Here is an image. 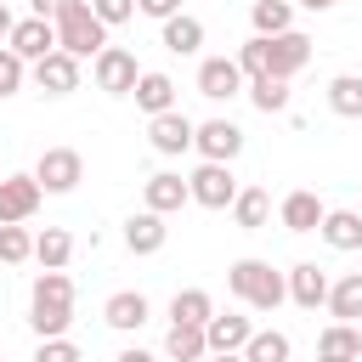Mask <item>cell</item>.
I'll use <instances>...</instances> for the list:
<instances>
[{
    "mask_svg": "<svg viewBox=\"0 0 362 362\" xmlns=\"http://www.w3.org/2000/svg\"><path fill=\"white\" fill-rule=\"evenodd\" d=\"M68 322H74V277L68 272H40L34 300H28V328L40 339H62Z\"/></svg>",
    "mask_w": 362,
    "mask_h": 362,
    "instance_id": "obj_1",
    "label": "cell"
},
{
    "mask_svg": "<svg viewBox=\"0 0 362 362\" xmlns=\"http://www.w3.org/2000/svg\"><path fill=\"white\" fill-rule=\"evenodd\" d=\"M226 288H232L238 300H249L255 311H277V305L288 300L283 272H272V260H255V255H243V260L226 266Z\"/></svg>",
    "mask_w": 362,
    "mask_h": 362,
    "instance_id": "obj_2",
    "label": "cell"
},
{
    "mask_svg": "<svg viewBox=\"0 0 362 362\" xmlns=\"http://www.w3.org/2000/svg\"><path fill=\"white\" fill-rule=\"evenodd\" d=\"M51 23H57V45L68 57H96L107 45V23L90 11V0H62V11Z\"/></svg>",
    "mask_w": 362,
    "mask_h": 362,
    "instance_id": "obj_3",
    "label": "cell"
},
{
    "mask_svg": "<svg viewBox=\"0 0 362 362\" xmlns=\"http://www.w3.org/2000/svg\"><path fill=\"white\" fill-rule=\"evenodd\" d=\"M90 74H96V90H107V96H130L136 79H141V68H136V57L124 45H102L90 57Z\"/></svg>",
    "mask_w": 362,
    "mask_h": 362,
    "instance_id": "obj_4",
    "label": "cell"
},
{
    "mask_svg": "<svg viewBox=\"0 0 362 362\" xmlns=\"http://www.w3.org/2000/svg\"><path fill=\"white\" fill-rule=\"evenodd\" d=\"M34 181H40L45 192H74V187L85 181V158H79L74 147H45L40 164H34Z\"/></svg>",
    "mask_w": 362,
    "mask_h": 362,
    "instance_id": "obj_5",
    "label": "cell"
},
{
    "mask_svg": "<svg viewBox=\"0 0 362 362\" xmlns=\"http://www.w3.org/2000/svg\"><path fill=\"white\" fill-rule=\"evenodd\" d=\"M187 187H192V204H204V209H226V204L238 198L232 164H215V158H204V164L187 175Z\"/></svg>",
    "mask_w": 362,
    "mask_h": 362,
    "instance_id": "obj_6",
    "label": "cell"
},
{
    "mask_svg": "<svg viewBox=\"0 0 362 362\" xmlns=\"http://www.w3.org/2000/svg\"><path fill=\"white\" fill-rule=\"evenodd\" d=\"M260 45H266V74H277V79H294V74L311 62V40L294 34V28H288V34H272V40L260 34Z\"/></svg>",
    "mask_w": 362,
    "mask_h": 362,
    "instance_id": "obj_7",
    "label": "cell"
},
{
    "mask_svg": "<svg viewBox=\"0 0 362 362\" xmlns=\"http://www.w3.org/2000/svg\"><path fill=\"white\" fill-rule=\"evenodd\" d=\"M40 181L34 175H0V226H23L40 209Z\"/></svg>",
    "mask_w": 362,
    "mask_h": 362,
    "instance_id": "obj_8",
    "label": "cell"
},
{
    "mask_svg": "<svg viewBox=\"0 0 362 362\" xmlns=\"http://www.w3.org/2000/svg\"><path fill=\"white\" fill-rule=\"evenodd\" d=\"M238 90H243V68H238V57H204V62H198V96L226 102V96H238Z\"/></svg>",
    "mask_w": 362,
    "mask_h": 362,
    "instance_id": "obj_9",
    "label": "cell"
},
{
    "mask_svg": "<svg viewBox=\"0 0 362 362\" xmlns=\"http://www.w3.org/2000/svg\"><path fill=\"white\" fill-rule=\"evenodd\" d=\"M192 147H198L204 158H215V164H232V158L243 153V130H238L232 119H204L198 136H192Z\"/></svg>",
    "mask_w": 362,
    "mask_h": 362,
    "instance_id": "obj_10",
    "label": "cell"
},
{
    "mask_svg": "<svg viewBox=\"0 0 362 362\" xmlns=\"http://www.w3.org/2000/svg\"><path fill=\"white\" fill-rule=\"evenodd\" d=\"M192 136H198V124H192L187 113H175V107L147 119V141H153L158 153H170V158H175V153H187V147H192Z\"/></svg>",
    "mask_w": 362,
    "mask_h": 362,
    "instance_id": "obj_11",
    "label": "cell"
},
{
    "mask_svg": "<svg viewBox=\"0 0 362 362\" xmlns=\"http://www.w3.org/2000/svg\"><path fill=\"white\" fill-rule=\"evenodd\" d=\"M23 62H40V57H51L57 51V23L51 17H28V23H17L11 28V40H6Z\"/></svg>",
    "mask_w": 362,
    "mask_h": 362,
    "instance_id": "obj_12",
    "label": "cell"
},
{
    "mask_svg": "<svg viewBox=\"0 0 362 362\" xmlns=\"http://www.w3.org/2000/svg\"><path fill=\"white\" fill-rule=\"evenodd\" d=\"M34 79H40L45 96H68V90H79V57H68V51L57 45L51 57L34 62Z\"/></svg>",
    "mask_w": 362,
    "mask_h": 362,
    "instance_id": "obj_13",
    "label": "cell"
},
{
    "mask_svg": "<svg viewBox=\"0 0 362 362\" xmlns=\"http://www.w3.org/2000/svg\"><path fill=\"white\" fill-rule=\"evenodd\" d=\"M328 272L317 266V260H300L294 272H288V300L294 305H305V311H317V305H328Z\"/></svg>",
    "mask_w": 362,
    "mask_h": 362,
    "instance_id": "obj_14",
    "label": "cell"
},
{
    "mask_svg": "<svg viewBox=\"0 0 362 362\" xmlns=\"http://www.w3.org/2000/svg\"><path fill=\"white\" fill-rule=\"evenodd\" d=\"M164 238H170V226H164L158 209H141V215L124 221V243H130V255H158Z\"/></svg>",
    "mask_w": 362,
    "mask_h": 362,
    "instance_id": "obj_15",
    "label": "cell"
},
{
    "mask_svg": "<svg viewBox=\"0 0 362 362\" xmlns=\"http://www.w3.org/2000/svg\"><path fill=\"white\" fill-rule=\"evenodd\" d=\"M141 198H147V209H158V215H170V209H181L187 198H192V187L175 175V170H158V175H147V187H141Z\"/></svg>",
    "mask_w": 362,
    "mask_h": 362,
    "instance_id": "obj_16",
    "label": "cell"
},
{
    "mask_svg": "<svg viewBox=\"0 0 362 362\" xmlns=\"http://www.w3.org/2000/svg\"><path fill=\"white\" fill-rule=\"evenodd\" d=\"M317 232H322V243H328V249H339V255L362 249V215H356V209H328Z\"/></svg>",
    "mask_w": 362,
    "mask_h": 362,
    "instance_id": "obj_17",
    "label": "cell"
},
{
    "mask_svg": "<svg viewBox=\"0 0 362 362\" xmlns=\"http://www.w3.org/2000/svg\"><path fill=\"white\" fill-rule=\"evenodd\" d=\"M277 215H283V226H288V232H317L328 209H322V198H317V192H305V187H300V192H288V198H283V209H277Z\"/></svg>",
    "mask_w": 362,
    "mask_h": 362,
    "instance_id": "obj_18",
    "label": "cell"
},
{
    "mask_svg": "<svg viewBox=\"0 0 362 362\" xmlns=\"http://www.w3.org/2000/svg\"><path fill=\"white\" fill-rule=\"evenodd\" d=\"M130 96H136V107H141L147 119H153V113H170V107H175V79H170V74H141Z\"/></svg>",
    "mask_w": 362,
    "mask_h": 362,
    "instance_id": "obj_19",
    "label": "cell"
},
{
    "mask_svg": "<svg viewBox=\"0 0 362 362\" xmlns=\"http://www.w3.org/2000/svg\"><path fill=\"white\" fill-rule=\"evenodd\" d=\"M102 317H107V328L130 334V328H141V322H147V294H136V288H119V294L102 305Z\"/></svg>",
    "mask_w": 362,
    "mask_h": 362,
    "instance_id": "obj_20",
    "label": "cell"
},
{
    "mask_svg": "<svg viewBox=\"0 0 362 362\" xmlns=\"http://www.w3.org/2000/svg\"><path fill=\"white\" fill-rule=\"evenodd\" d=\"M198 45H204V23H198V17H187V11L164 17V51H175V57H192Z\"/></svg>",
    "mask_w": 362,
    "mask_h": 362,
    "instance_id": "obj_21",
    "label": "cell"
},
{
    "mask_svg": "<svg viewBox=\"0 0 362 362\" xmlns=\"http://www.w3.org/2000/svg\"><path fill=\"white\" fill-rule=\"evenodd\" d=\"M249 317H209L204 322V339H209V351H243L249 345Z\"/></svg>",
    "mask_w": 362,
    "mask_h": 362,
    "instance_id": "obj_22",
    "label": "cell"
},
{
    "mask_svg": "<svg viewBox=\"0 0 362 362\" xmlns=\"http://www.w3.org/2000/svg\"><path fill=\"white\" fill-rule=\"evenodd\" d=\"M164 351H170V362H204V356H209V339H204V328H192V322H170Z\"/></svg>",
    "mask_w": 362,
    "mask_h": 362,
    "instance_id": "obj_23",
    "label": "cell"
},
{
    "mask_svg": "<svg viewBox=\"0 0 362 362\" xmlns=\"http://www.w3.org/2000/svg\"><path fill=\"white\" fill-rule=\"evenodd\" d=\"M317 356H362V328L356 322H328L317 334Z\"/></svg>",
    "mask_w": 362,
    "mask_h": 362,
    "instance_id": "obj_24",
    "label": "cell"
},
{
    "mask_svg": "<svg viewBox=\"0 0 362 362\" xmlns=\"http://www.w3.org/2000/svg\"><path fill=\"white\" fill-rule=\"evenodd\" d=\"M328 107L339 119H362V74H334L328 79Z\"/></svg>",
    "mask_w": 362,
    "mask_h": 362,
    "instance_id": "obj_25",
    "label": "cell"
},
{
    "mask_svg": "<svg viewBox=\"0 0 362 362\" xmlns=\"http://www.w3.org/2000/svg\"><path fill=\"white\" fill-rule=\"evenodd\" d=\"M328 311H334L339 322H356V317H362V272H345V277L328 288Z\"/></svg>",
    "mask_w": 362,
    "mask_h": 362,
    "instance_id": "obj_26",
    "label": "cell"
},
{
    "mask_svg": "<svg viewBox=\"0 0 362 362\" xmlns=\"http://www.w3.org/2000/svg\"><path fill=\"white\" fill-rule=\"evenodd\" d=\"M266 215H272V198H266L260 187H243V192L232 198V221H238L243 232H260V226H266Z\"/></svg>",
    "mask_w": 362,
    "mask_h": 362,
    "instance_id": "obj_27",
    "label": "cell"
},
{
    "mask_svg": "<svg viewBox=\"0 0 362 362\" xmlns=\"http://www.w3.org/2000/svg\"><path fill=\"white\" fill-rule=\"evenodd\" d=\"M68 255H74V238H68L62 226H45V232L34 238V260H40L45 272H62V266H68Z\"/></svg>",
    "mask_w": 362,
    "mask_h": 362,
    "instance_id": "obj_28",
    "label": "cell"
},
{
    "mask_svg": "<svg viewBox=\"0 0 362 362\" xmlns=\"http://www.w3.org/2000/svg\"><path fill=\"white\" fill-rule=\"evenodd\" d=\"M209 317H215V305H209L204 288H181V294L170 300V322H192V328H204Z\"/></svg>",
    "mask_w": 362,
    "mask_h": 362,
    "instance_id": "obj_29",
    "label": "cell"
},
{
    "mask_svg": "<svg viewBox=\"0 0 362 362\" xmlns=\"http://www.w3.org/2000/svg\"><path fill=\"white\" fill-rule=\"evenodd\" d=\"M249 17H255V34H266V40L294 28V11H288V0H255V11H249Z\"/></svg>",
    "mask_w": 362,
    "mask_h": 362,
    "instance_id": "obj_30",
    "label": "cell"
},
{
    "mask_svg": "<svg viewBox=\"0 0 362 362\" xmlns=\"http://www.w3.org/2000/svg\"><path fill=\"white\" fill-rule=\"evenodd\" d=\"M249 96H255V107H260V113H283V107H288V79L260 74V79H249Z\"/></svg>",
    "mask_w": 362,
    "mask_h": 362,
    "instance_id": "obj_31",
    "label": "cell"
},
{
    "mask_svg": "<svg viewBox=\"0 0 362 362\" xmlns=\"http://www.w3.org/2000/svg\"><path fill=\"white\" fill-rule=\"evenodd\" d=\"M243 356H249V362H288V334H277V328H260V334H249Z\"/></svg>",
    "mask_w": 362,
    "mask_h": 362,
    "instance_id": "obj_32",
    "label": "cell"
},
{
    "mask_svg": "<svg viewBox=\"0 0 362 362\" xmlns=\"http://www.w3.org/2000/svg\"><path fill=\"white\" fill-rule=\"evenodd\" d=\"M28 255H34V238H28L23 226H0V260H6V266H23Z\"/></svg>",
    "mask_w": 362,
    "mask_h": 362,
    "instance_id": "obj_33",
    "label": "cell"
},
{
    "mask_svg": "<svg viewBox=\"0 0 362 362\" xmlns=\"http://www.w3.org/2000/svg\"><path fill=\"white\" fill-rule=\"evenodd\" d=\"M17 90H23V57L0 45V96H17Z\"/></svg>",
    "mask_w": 362,
    "mask_h": 362,
    "instance_id": "obj_34",
    "label": "cell"
},
{
    "mask_svg": "<svg viewBox=\"0 0 362 362\" xmlns=\"http://www.w3.org/2000/svg\"><path fill=\"white\" fill-rule=\"evenodd\" d=\"M238 68H243V79H260V74H266V45H260V34L238 51Z\"/></svg>",
    "mask_w": 362,
    "mask_h": 362,
    "instance_id": "obj_35",
    "label": "cell"
},
{
    "mask_svg": "<svg viewBox=\"0 0 362 362\" xmlns=\"http://www.w3.org/2000/svg\"><path fill=\"white\" fill-rule=\"evenodd\" d=\"M90 11L113 28V23H130V17H136V0H90Z\"/></svg>",
    "mask_w": 362,
    "mask_h": 362,
    "instance_id": "obj_36",
    "label": "cell"
},
{
    "mask_svg": "<svg viewBox=\"0 0 362 362\" xmlns=\"http://www.w3.org/2000/svg\"><path fill=\"white\" fill-rule=\"evenodd\" d=\"M34 362H79V345L74 339H40Z\"/></svg>",
    "mask_w": 362,
    "mask_h": 362,
    "instance_id": "obj_37",
    "label": "cell"
},
{
    "mask_svg": "<svg viewBox=\"0 0 362 362\" xmlns=\"http://www.w3.org/2000/svg\"><path fill=\"white\" fill-rule=\"evenodd\" d=\"M136 11H141V17H158V23H164V17H175V11H181V0H136Z\"/></svg>",
    "mask_w": 362,
    "mask_h": 362,
    "instance_id": "obj_38",
    "label": "cell"
},
{
    "mask_svg": "<svg viewBox=\"0 0 362 362\" xmlns=\"http://www.w3.org/2000/svg\"><path fill=\"white\" fill-rule=\"evenodd\" d=\"M28 6H34V17H57L62 11V0H28Z\"/></svg>",
    "mask_w": 362,
    "mask_h": 362,
    "instance_id": "obj_39",
    "label": "cell"
},
{
    "mask_svg": "<svg viewBox=\"0 0 362 362\" xmlns=\"http://www.w3.org/2000/svg\"><path fill=\"white\" fill-rule=\"evenodd\" d=\"M113 362H153V356H147V351H136V345H130V351H119V356H113Z\"/></svg>",
    "mask_w": 362,
    "mask_h": 362,
    "instance_id": "obj_40",
    "label": "cell"
},
{
    "mask_svg": "<svg viewBox=\"0 0 362 362\" xmlns=\"http://www.w3.org/2000/svg\"><path fill=\"white\" fill-rule=\"evenodd\" d=\"M209 362H249L243 351H209Z\"/></svg>",
    "mask_w": 362,
    "mask_h": 362,
    "instance_id": "obj_41",
    "label": "cell"
},
{
    "mask_svg": "<svg viewBox=\"0 0 362 362\" xmlns=\"http://www.w3.org/2000/svg\"><path fill=\"white\" fill-rule=\"evenodd\" d=\"M11 28H17V23H11V11L0 6V40H11Z\"/></svg>",
    "mask_w": 362,
    "mask_h": 362,
    "instance_id": "obj_42",
    "label": "cell"
},
{
    "mask_svg": "<svg viewBox=\"0 0 362 362\" xmlns=\"http://www.w3.org/2000/svg\"><path fill=\"white\" fill-rule=\"evenodd\" d=\"M305 11H328V6H339V0H300Z\"/></svg>",
    "mask_w": 362,
    "mask_h": 362,
    "instance_id": "obj_43",
    "label": "cell"
},
{
    "mask_svg": "<svg viewBox=\"0 0 362 362\" xmlns=\"http://www.w3.org/2000/svg\"><path fill=\"white\" fill-rule=\"evenodd\" d=\"M317 362H362V356H317Z\"/></svg>",
    "mask_w": 362,
    "mask_h": 362,
    "instance_id": "obj_44",
    "label": "cell"
}]
</instances>
